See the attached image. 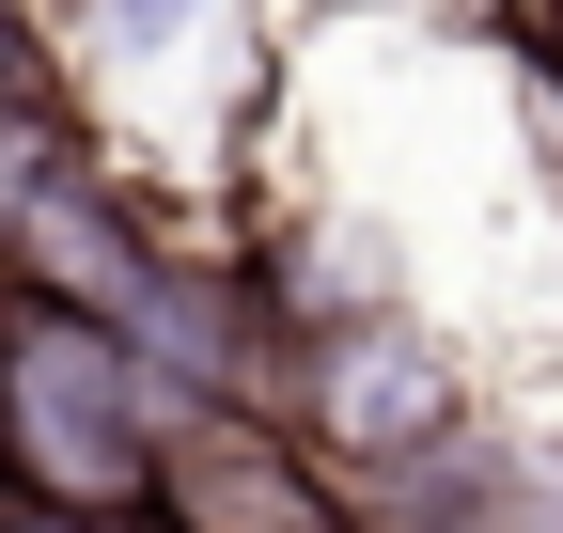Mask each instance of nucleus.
Here are the masks:
<instances>
[{
	"mask_svg": "<svg viewBox=\"0 0 563 533\" xmlns=\"http://www.w3.org/2000/svg\"><path fill=\"white\" fill-rule=\"evenodd\" d=\"M157 487V377L95 298H47L0 266V502L63 533H141Z\"/></svg>",
	"mask_w": 563,
	"mask_h": 533,
	"instance_id": "1",
	"label": "nucleus"
},
{
	"mask_svg": "<svg viewBox=\"0 0 563 533\" xmlns=\"http://www.w3.org/2000/svg\"><path fill=\"white\" fill-rule=\"evenodd\" d=\"M63 142V63H47V17L32 0H0V157Z\"/></svg>",
	"mask_w": 563,
	"mask_h": 533,
	"instance_id": "2",
	"label": "nucleus"
},
{
	"mask_svg": "<svg viewBox=\"0 0 563 533\" xmlns=\"http://www.w3.org/2000/svg\"><path fill=\"white\" fill-rule=\"evenodd\" d=\"M188 17H203V0H110V32H125V47H173Z\"/></svg>",
	"mask_w": 563,
	"mask_h": 533,
	"instance_id": "3",
	"label": "nucleus"
},
{
	"mask_svg": "<svg viewBox=\"0 0 563 533\" xmlns=\"http://www.w3.org/2000/svg\"><path fill=\"white\" fill-rule=\"evenodd\" d=\"M0 533H63V518H16V502H0Z\"/></svg>",
	"mask_w": 563,
	"mask_h": 533,
	"instance_id": "4",
	"label": "nucleus"
}]
</instances>
